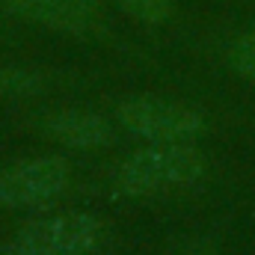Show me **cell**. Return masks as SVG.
<instances>
[{
	"label": "cell",
	"instance_id": "obj_10",
	"mask_svg": "<svg viewBox=\"0 0 255 255\" xmlns=\"http://www.w3.org/2000/svg\"><path fill=\"white\" fill-rule=\"evenodd\" d=\"M0 255H24L15 244H0Z\"/></svg>",
	"mask_w": 255,
	"mask_h": 255
},
{
	"label": "cell",
	"instance_id": "obj_3",
	"mask_svg": "<svg viewBox=\"0 0 255 255\" xmlns=\"http://www.w3.org/2000/svg\"><path fill=\"white\" fill-rule=\"evenodd\" d=\"M101 220L92 214H57L27 223L15 235V247L24 255H89L101 241Z\"/></svg>",
	"mask_w": 255,
	"mask_h": 255
},
{
	"label": "cell",
	"instance_id": "obj_11",
	"mask_svg": "<svg viewBox=\"0 0 255 255\" xmlns=\"http://www.w3.org/2000/svg\"><path fill=\"white\" fill-rule=\"evenodd\" d=\"M74 3H77L80 9H86V12H89V9H92V12L98 9V0H74Z\"/></svg>",
	"mask_w": 255,
	"mask_h": 255
},
{
	"label": "cell",
	"instance_id": "obj_4",
	"mask_svg": "<svg viewBox=\"0 0 255 255\" xmlns=\"http://www.w3.org/2000/svg\"><path fill=\"white\" fill-rule=\"evenodd\" d=\"M71 181V163L60 154L24 160L0 172V208H36L57 199Z\"/></svg>",
	"mask_w": 255,
	"mask_h": 255
},
{
	"label": "cell",
	"instance_id": "obj_2",
	"mask_svg": "<svg viewBox=\"0 0 255 255\" xmlns=\"http://www.w3.org/2000/svg\"><path fill=\"white\" fill-rule=\"evenodd\" d=\"M119 122L148 142H190L205 130L199 110L160 95H133L122 101Z\"/></svg>",
	"mask_w": 255,
	"mask_h": 255
},
{
	"label": "cell",
	"instance_id": "obj_1",
	"mask_svg": "<svg viewBox=\"0 0 255 255\" xmlns=\"http://www.w3.org/2000/svg\"><path fill=\"white\" fill-rule=\"evenodd\" d=\"M205 175V157L187 142H154L128 157L116 172V184L128 196H151L190 187Z\"/></svg>",
	"mask_w": 255,
	"mask_h": 255
},
{
	"label": "cell",
	"instance_id": "obj_8",
	"mask_svg": "<svg viewBox=\"0 0 255 255\" xmlns=\"http://www.w3.org/2000/svg\"><path fill=\"white\" fill-rule=\"evenodd\" d=\"M130 18L142 24H160L172 15V0H116Z\"/></svg>",
	"mask_w": 255,
	"mask_h": 255
},
{
	"label": "cell",
	"instance_id": "obj_5",
	"mask_svg": "<svg viewBox=\"0 0 255 255\" xmlns=\"http://www.w3.org/2000/svg\"><path fill=\"white\" fill-rule=\"evenodd\" d=\"M42 130L65 148H101L113 139V125L92 110H57L42 119Z\"/></svg>",
	"mask_w": 255,
	"mask_h": 255
},
{
	"label": "cell",
	"instance_id": "obj_7",
	"mask_svg": "<svg viewBox=\"0 0 255 255\" xmlns=\"http://www.w3.org/2000/svg\"><path fill=\"white\" fill-rule=\"evenodd\" d=\"M45 86V77L27 68H0V98L9 95H30Z\"/></svg>",
	"mask_w": 255,
	"mask_h": 255
},
{
	"label": "cell",
	"instance_id": "obj_6",
	"mask_svg": "<svg viewBox=\"0 0 255 255\" xmlns=\"http://www.w3.org/2000/svg\"><path fill=\"white\" fill-rule=\"evenodd\" d=\"M0 6L24 21L60 30V33H86L89 12L80 9L74 0H0Z\"/></svg>",
	"mask_w": 255,
	"mask_h": 255
},
{
	"label": "cell",
	"instance_id": "obj_9",
	"mask_svg": "<svg viewBox=\"0 0 255 255\" xmlns=\"http://www.w3.org/2000/svg\"><path fill=\"white\" fill-rule=\"evenodd\" d=\"M229 65L255 83V33H247L229 45Z\"/></svg>",
	"mask_w": 255,
	"mask_h": 255
}]
</instances>
